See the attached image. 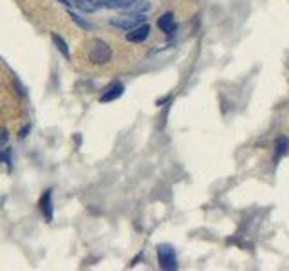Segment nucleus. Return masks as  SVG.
Wrapping results in <instances>:
<instances>
[{"instance_id":"f257e3e1","label":"nucleus","mask_w":289,"mask_h":271,"mask_svg":"<svg viewBox=\"0 0 289 271\" xmlns=\"http://www.w3.org/2000/svg\"><path fill=\"white\" fill-rule=\"evenodd\" d=\"M110 58H112V49L105 40L92 38L89 42V60L92 64H107V62H110Z\"/></svg>"},{"instance_id":"f03ea898","label":"nucleus","mask_w":289,"mask_h":271,"mask_svg":"<svg viewBox=\"0 0 289 271\" xmlns=\"http://www.w3.org/2000/svg\"><path fill=\"white\" fill-rule=\"evenodd\" d=\"M157 260H159L161 269L174 271L177 269V255L174 246L170 244H159L157 246Z\"/></svg>"},{"instance_id":"7ed1b4c3","label":"nucleus","mask_w":289,"mask_h":271,"mask_svg":"<svg viewBox=\"0 0 289 271\" xmlns=\"http://www.w3.org/2000/svg\"><path fill=\"white\" fill-rule=\"evenodd\" d=\"M147 22V17L145 15H129V17H118V18H110V26L118 27V29H125V31H130L134 29V27L141 26Z\"/></svg>"},{"instance_id":"20e7f679","label":"nucleus","mask_w":289,"mask_h":271,"mask_svg":"<svg viewBox=\"0 0 289 271\" xmlns=\"http://www.w3.org/2000/svg\"><path fill=\"white\" fill-rule=\"evenodd\" d=\"M148 35H150V26L145 22V24H141V26L130 29V33H127V40L132 42V43H141L148 38Z\"/></svg>"},{"instance_id":"39448f33","label":"nucleus","mask_w":289,"mask_h":271,"mask_svg":"<svg viewBox=\"0 0 289 271\" xmlns=\"http://www.w3.org/2000/svg\"><path fill=\"white\" fill-rule=\"evenodd\" d=\"M123 90H125L123 83H120V82L110 83V85H108L107 89H105L103 94H101L99 101H101V103H108V101H114V99H118L121 94H123Z\"/></svg>"},{"instance_id":"423d86ee","label":"nucleus","mask_w":289,"mask_h":271,"mask_svg":"<svg viewBox=\"0 0 289 271\" xmlns=\"http://www.w3.org/2000/svg\"><path fill=\"white\" fill-rule=\"evenodd\" d=\"M157 27H159L163 33L166 35H174L177 29V24H176V18H174V13H164L157 18Z\"/></svg>"},{"instance_id":"0eeeda50","label":"nucleus","mask_w":289,"mask_h":271,"mask_svg":"<svg viewBox=\"0 0 289 271\" xmlns=\"http://www.w3.org/2000/svg\"><path fill=\"white\" fill-rule=\"evenodd\" d=\"M40 206H42L43 217L51 223L52 221V192L51 190H47V192L42 195V199H40Z\"/></svg>"},{"instance_id":"6e6552de","label":"nucleus","mask_w":289,"mask_h":271,"mask_svg":"<svg viewBox=\"0 0 289 271\" xmlns=\"http://www.w3.org/2000/svg\"><path fill=\"white\" fill-rule=\"evenodd\" d=\"M136 0H101L99 6L108 9H129Z\"/></svg>"},{"instance_id":"1a4fd4ad","label":"nucleus","mask_w":289,"mask_h":271,"mask_svg":"<svg viewBox=\"0 0 289 271\" xmlns=\"http://www.w3.org/2000/svg\"><path fill=\"white\" fill-rule=\"evenodd\" d=\"M275 161H278L282 157V155H285L289 152V139L284 138V136H280V138L276 139V146H275Z\"/></svg>"},{"instance_id":"9d476101","label":"nucleus","mask_w":289,"mask_h":271,"mask_svg":"<svg viewBox=\"0 0 289 271\" xmlns=\"http://www.w3.org/2000/svg\"><path fill=\"white\" fill-rule=\"evenodd\" d=\"M51 38H52V43L56 45V49L62 52V55L65 56V58H71V52H69V47H67V43H65V40L62 38L60 35H56V33H52L51 35Z\"/></svg>"},{"instance_id":"9b49d317","label":"nucleus","mask_w":289,"mask_h":271,"mask_svg":"<svg viewBox=\"0 0 289 271\" xmlns=\"http://www.w3.org/2000/svg\"><path fill=\"white\" fill-rule=\"evenodd\" d=\"M148 9H150V4H148V2H145V0H136L134 4L129 8V11L130 13H136V15H143L145 11H148Z\"/></svg>"},{"instance_id":"f8f14e48","label":"nucleus","mask_w":289,"mask_h":271,"mask_svg":"<svg viewBox=\"0 0 289 271\" xmlns=\"http://www.w3.org/2000/svg\"><path fill=\"white\" fill-rule=\"evenodd\" d=\"M69 17L73 18V22H76L78 26H80V27H83V29H92V24H89V22H85L82 17H80V15H76V13H74V11H69Z\"/></svg>"},{"instance_id":"ddd939ff","label":"nucleus","mask_w":289,"mask_h":271,"mask_svg":"<svg viewBox=\"0 0 289 271\" xmlns=\"http://www.w3.org/2000/svg\"><path fill=\"white\" fill-rule=\"evenodd\" d=\"M9 139V132L8 129H4V127H0V146H4L6 143H8Z\"/></svg>"},{"instance_id":"4468645a","label":"nucleus","mask_w":289,"mask_h":271,"mask_svg":"<svg viewBox=\"0 0 289 271\" xmlns=\"http://www.w3.org/2000/svg\"><path fill=\"white\" fill-rule=\"evenodd\" d=\"M29 129H31L29 125H26V127H24V129H22V132H20V138H26V136H27V132H29Z\"/></svg>"},{"instance_id":"2eb2a0df","label":"nucleus","mask_w":289,"mask_h":271,"mask_svg":"<svg viewBox=\"0 0 289 271\" xmlns=\"http://www.w3.org/2000/svg\"><path fill=\"white\" fill-rule=\"evenodd\" d=\"M58 2H62V4L67 6V8H71V6H73V4H71V2H69V0H58Z\"/></svg>"},{"instance_id":"dca6fc26","label":"nucleus","mask_w":289,"mask_h":271,"mask_svg":"<svg viewBox=\"0 0 289 271\" xmlns=\"http://www.w3.org/2000/svg\"><path fill=\"white\" fill-rule=\"evenodd\" d=\"M2 161H4V154H2V152H0V163H2Z\"/></svg>"},{"instance_id":"f3484780","label":"nucleus","mask_w":289,"mask_h":271,"mask_svg":"<svg viewBox=\"0 0 289 271\" xmlns=\"http://www.w3.org/2000/svg\"><path fill=\"white\" fill-rule=\"evenodd\" d=\"M83 2H96V0H83Z\"/></svg>"}]
</instances>
